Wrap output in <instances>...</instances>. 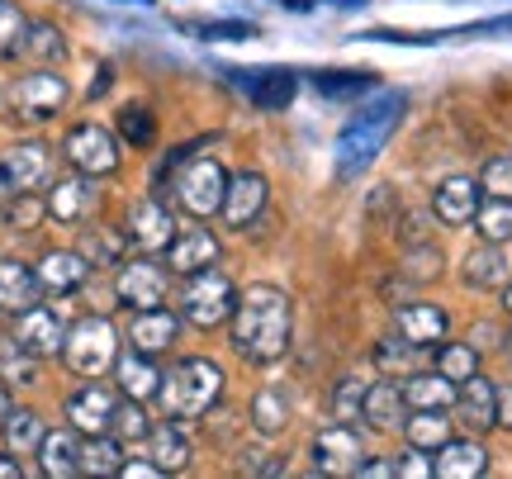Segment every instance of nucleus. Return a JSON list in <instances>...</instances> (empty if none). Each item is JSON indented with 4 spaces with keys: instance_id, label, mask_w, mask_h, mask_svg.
I'll return each mask as SVG.
<instances>
[{
    "instance_id": "obj_1",
    "label": "nucleus",
    "mask_w": 512,
    "mask_h": 479,
    "mask_svg": "<svg viewBox=\"0 0 512 479\" xmlns=\"http://www.w3.org/2000/svg\"><path fill=\"white\" fill-rule=\"evenodd\" d=\"M294 332V304L285 290L275 285H252L238 295L233 309V347L252 361V366H271L290 351Z\"/></svg>"
},
{
    "instance_id": "obj_2",
    "label": "nucleus",
    "mask_w": 512,
    "mask_h": 479,
    "mask_svg": "<svg viewBox=\"0 0 512 479\" xmlns=\"http://www.w3.org/2000/svg\"><path fill=\"white\" fill-rule=\"evenodd\" d=\"M157 399H162L166 418H176V423L204 418V413L223 399V370L214 366V361H204V356H190V361H181L171 375H162Z\"/></svg>"
},
{
    "instance_id": "obj_3",
    "label": "nucleus",
    "mask_w": 512,
    "mask_h": 479,
    "mask_svg": "<svg viewBox=\"0 0 512 479\" xmlns=\"http://www.w3.org/2000/svg\"><path fill=\"white\" fill-rule=\"evenodd\" d=\"M399 110H403V95H389L380 105H370L351 119L342 138H337V166H342V176H356V171H366L375 157L384 152L389 143V133L399 124Z\"/></svg>"
},
{
    "instance_id": "obj_4",
    "label": "nucleus",
    "mask_w": 512,
    "mask_h": 479,
    "mask_svg": "<svg viewBox=\"0 0 512 479\" xmlns=\"http://www.w3.org/2000/svg\"><path fill=\"white\" fill-rule=\"evenodd\" d=\"M233 309H238V290H233V280L223 276L219 266H204L195 276H185V285H181L185 323H195V328H223V323H233Z\"/></svg>"
},
{
    "instance_id": "obj_5",
    "label": "nucleus",
    "mask_w": 512,
    "mask_h": 479,
    "mask_svg": "<svg viewBox=\"0 0 512 479\" xmlns=\"http://www.w3.org/2000/svg\"><path fill=\"white\" fill-rule=\"evenodd\" d=\"M171 195H176V204H181L185 214H195V219H214V214H223L228 171H223L219 157H190V162L176 171Z\"/></svg>"
},
{
    "instance_id": "obj_6",
    "label": "nucleus",
    "mask_w": 512,
    "mask_h": 479,
    "mask_svg": "<svg viewBox=\"0 0 512 479\" xmlns=\"http://www.w3.org/2000/svg\"><path fill=\"white\" fill-rule=\"evenodd\" d=\"M62 356H67V366H72L76 375H86V380L114 370V361H119L114 323L110 318H95V314L81 318V323H72V328H67V342H62Z\"/></svg>"
},
{
    "instance_id": "obj_7",
    "label": "nucleus",
    "mask_w": 512,
    "mask_h": 479,
    "mask_svg": "<svg viewBox=\"0 0 512 479\" xmlns=\"http://www.w3.org/2000/svg\"><path fill=\"white\" fill-rule=\"evenodd\" d=\"M62 152H67V162H72L76 171H86V176H114L119 162H124V138L110 129H100V124H81V129L67 133Z\"/></svg>"
},
{
    "instance_id": "obj_8",
    "label": "nucleus",
    "mask_w": 512,
    "mask_h": 479,
    "mask_svg": "<svg viewBox=\"0 0 512 479\" xmlns=\"http://www.w3.org/2000/svg\"><path fill=\"white\" fill-rule=\"evenodd\" d=\"M166 290H171V276H166L162 261H152V252L133 261H119V280H114V295L124 309H162Z\"/></svg>"
},
{
    "instance_id": "obj_9",
    "label": "nucleus",
    "mask_w": 512,
    "mask_h": 479,
    "mask_svg": "<svg viewBox=\"0 0 512 479\" xmlns=\"http://www.w3.org/2000/svg\"><path fill=\"white\" fill-rule=\"evenodd\" d=\"M67 95H72V91H67V81L43 67V72L19 76V81H15V91H10V114H15V119H24V124H48V119H57V114H62Z\"/></svg>"
},
{
    "instance_id": "obj_10",
    "label": "nucleus",
    "mask_w": 512,
    "mask_h": 479,
    "mask_svg": "<svg viewBox=\"0 0 512 479\" xmlns=\"http://www.w3.org/2000/svg\"><path fill=\"white\" fill-rule=\"evenodd\" d=\"M361 456H366V446L351 423H332L313 437V470L318 475H356Z\"/></svg>"
},
{
    "instance_id": "obj_11",
    "label": "nucleus",
    "mask_w": 512,
    "mask_h": 479,
    "mask_svg": "<svg viewBox=\"0 0 512 479\" xmlns=\"http://www.w3.org/2000/svg\"><path fill=\"white\" fill-rule=\"evenodd\" d=\"M0 176H5V185L15 195H29V190L53 181V152L43 148V143H34V138L15 143V148L0 152Z\"/></svg>"
},
{
    "instance_id": "obj_12",
    "label": "nucleus",
    "mask_w": 512,
    "mask_h": 479,
    "mask_svg": "<svg viewBox=\"0 0 512 479\" xmlns=\"http://www.w3.org/2000/svg\"><path fill=\"white\" fill-rule=\"evenodd\" d=\"M479 204H484V185H479L475 176H446V181L432 190V214H437L446 228L475 223Z\"/></svg>"
},
{
    "instance_id": "obj_13",
    "label": "nucleus",
    "mask_w": 512,
    "mask_h": 479,
    "mask_svg": "<svg viewBox=\"0 0 512 479\" xmlns=\"http://www.w3.org/2000/svg\"><path fill=\"white\" fill-rule=\"evenodd\" d=\"M15 342L29 356H57L62 342H67V328H62V318L48 304H29V309L15 314Z\"/></svg>"
},
{
    "instance_id": "obj_14",
    "label": "nucleus",
    "mask_w": 512,
    "mask_h": 479,
    "mask_svg": "<svg viewBox=\"0 0 512 479\" xmlns=\"http://www.w3.org/2000/svg\"><path fill=\"white\" fill-rule=\"evenodd\" d=\"M266 195H271V185L261 171H238V176H228V195H223V223L228 228H252L261 219V209H266Z\"/></svg>"
},
{
    "instance_id": "obj_15",
    "label": "nucleus",
    "mask_w": 512,
    "mask_h": 479,
    "mask_svg": "<svg viewBox=\"0 0 512 479\" xmlns=\"http://www.w3.org/2000/svg\"><path fill=\"white\" fill-rule=\"evenodd\" d=\"M456 423L470 432V437H479V432H489V427H498V385L494 380H484V375H470L465 385H460L456 394Z\"/></svg>"
},
{
    "instance_id": "obj_16",
    "label": "nucleus",
    "mask_w": 512,
    "mask_h": 479,
    "mask_svg": "<svg viewBox=\"0 0 512 479\" xmlns=\"http://www.w3.org/2000/svg\"><path fill=\"white\" fill-rule=\"evenodd\" d=\"M128 242L138 247V252H166V242L176 238V223L166 214V204L157 200H133L128 204Z\"/></svg>"
},
{
    "instance_id": "obj_17",
    "label": "nucleus",
    "mask_w": 512,
    "mask_h": 479,
    "mask_svg": "<svg viewBox=\"0 0 512 479\" xmlns=\"http://www.w3.org/2000/svg\"><path fill=\"white\" fill-rule=\"evenodd\" d=\"M166 266L176 276H195L204 266H219V238L209 228H181L176 238L166 242Z\"/></svg>"
},
{
    "instance_id": "obj_18",
    "label": "nucleus",
    "mask_w": 512,
    "mask_h": 479,
    "mask_svg": "<svg viewBox=\"0 0 512 479\" xmlns=\"http://www.w3.org/2000/svg\"><path fill=\"white\" fill-rule=\"evenodd\" d=\"M394 332H403L408 342H418L422 351H437L451 332V318L437 304H399L394 309Z\"/></svg>"
},
{
    "instance_id": "obj_19",
    "label": "nucleus",
    "mask_w": 512,
    "mask_h": 479,
    "mask_svg": "<svg viewBox=\"0 0 512 479\" xmlns=\"http://www.w3.org/2000/svg\"><path fill=\"white\" fill-rule=\"evenodd\" d=\"M119 399H114V389L105 385H86L76 389L72 399H67V423L81 432V437H95V432H110V418Z\"/></svg>"
},
{
    "instance_id": "obj_20",
    "label": "nucleus",
    "mask_w": 512,
    "mask_h": 479,
    "mask_svg": "<svg viewBox=\"0 0 512 479\" xmlns=\"http://www.w3.org/2000/svg\"><path fill=\"white\" fill-rule=\"evenodd\" d=\"M38 271V285L48 290V295H72V290H81L86 285V276H91V261L81 257V247H57V252H43V261L34 266Z\"/></svg>"
},
{
    "instance_id": "obj_21",
    "label": "nucleus",
    "mask_w": 512,
    "mask_h": 479,
    "mask_svg": "<svg viewBox=\"0 0 512 479\" xmlns=\"http://www.w3.org/2000/svg\"><path fill=\"white\" fill-rule=\"evenodd\" d=\"M403 418H408V399H403V385L394 375H384L366 389V404H361V423H370L375 432H399Z\"/></svg>"
},
{
    "instance_id": "obj_22",
    "label": "nucleus",
    "mask_w": 512,
    "mask_h": 479,
    "mask_svg": "<svg viewBox=\"0 0 512 479\" xmlns=\"http://www.w3.org/2000/svg\"><path fill=\"white\" fill-rule=\"evenodd\" d=\"M432 475L437 479H479L489 475V451L475 442V437H451L432 456Z\"/></svg>"
},
{
    "instance_id": "obj_23",
    "label": "nucleus",
    "mask_w": 512,
    "mask_h": 479,
    "mask_svg": "<svg viewBox=\"0 0 512 479\" xmlns=\"http://www.w3.org/2000/svg\"><path fill=\"white\" fill-rule=\"evenodd\" d=\"M176 332H181V318L171 314V309H133V323H128V347L147 351V356H157L176 342Z\"/></svg>"
},
{
    "instance_id": "obj_24",
    "label": "nucleus",
    "mask_w": 512,
    "mask_h": 479,
    "mask_svg": "<svg viewBox=\"0 0 512 479\" xmlns=\"http://www.w3.org/2000/svg\"><path fill=\"white\" fill-rule=\"evenodd\" d=\"M95 185L86 171H76V176H67V181H57L53 190H48V214H53L57 223H86V214L95 209Z\"/></svg>"
},
{
    "instance_id": "obj_25",
    "label": "nucleus",
    "mask_w": 512,
    "mask_h": 479,
    "mask_svg": "<svg viewBox=\"0 0 512 479\" xmlns=\"http://www.w3.org/2000/svg\"><path fill=\"white\" fill-rule=\"evenodd\" d=\"M114 380L124 389V399H157V389H162V370L152 366V356L138 347L119 351V361H114Z\"/></svg>"
},
{
    "instance_id": "obj_26",
    "label": "nucleus",
    "mask_w": 512,
    "mask_h": 479,
    "mask_svg": "<svg viewBox=\"0 0 512 479\" xmlns=\"http://www.w3.org/2000/svg\"><path fill=\"white\" fill-rule=\"evenodd\" d=\"M38 470L48 479H72L81 475V432L72 423L62 427V432H48L43 446H38Z\"/></svg>"
},
{
    "instance_id": "obj_27",
    "label": "nucleus",
    "mask_w": 512,
    "mask_h": 479,
    "mask_svg": "<svg viewBox=\"0 0 512 479\" xmlns=\"http://www.w3.org/2000/svg\"><path fill=\"white\" fill-rule=\"evenodd\" d=\"M460 280L470 285V290H503L508 285V257H503V247L498 242H484L470 252V257L460 261Z\"/></svg>"
},
{
    "instance_id": "obj_28",
    "label": "nucleus",
    "mask_w": 512,
    "mask_h": 479,
    "mask_svg": "<svg viewBox=\"0 0 512 479\" xmlns=\"http://www.w3.org/2000/svg\"><path fill=\"white\" fill-rule=\"evenodd\" d=\"M456 394L460 385L456 380H446L437 366L432 370H413V375H403V399H408V413L413 408H456Z\"/></svg>"
},
{
    "instance_id": "obj_29",
    "label": "nucleus",
    "mask_w": 512,
    "mask_h": 479,
    "mask_svg": "<svg viewBox=\"0 0 512 479\" xmlns=\"http://www.w3.org/2000/svg\"><path fill=\"white\" fill-rule=\"evenodd\" d=\"M147 456L162 465L166 475H176V470H185L190 465V437L181 432V423L171 418V423H152V432H147Z\"/></svg>"
},
{
    "instance_id": "obj_30",
    "label": "nucleus",
    "mask_w": 512,
    "mask_h": 479,
    "mask_svg": "<svg viewBox=\"0 0 512 479\" xmlns=\"http://www.w3.org/2000/svg\"><path fill=\"white\" fill-rule=\"evenodd\" d=\"M38 271H29L24 261H0V314H19V309H29L38 304Z\"/></svg>"
},
{
    "instance_id": "obj_31",
    "label": "nucleus",
    "mask_w": 512,
    "mask_h": 479,
    "mask_svg": "<svg viewBox=\"0 0 512 479\" xmlns=\"http://www.w3.org/2000/svg\"><path fill=\"white\" fill-rule=\"evenodd\" d=\"M451 423L456 418H446V408H413L403 418V437H408V446H422V451L437 456L441 446L451 442Z\"/></svg>"
},
{
    "instance_id": "obj_32",
    "label": "nucleus",
    "mask_w": 512,
    "mask_h": 479,
    "mask_svg": "<svg viewBox=\"0 0 512 479\" xmlns=\"http://www.w3.org/2000/svg\"><path fill=\"white\" fill-rule=\"evenodd\" d=\"M124 470V446L114 432H95L81 442V475H119Z\"/></svg>"
},
{
    "instance_id": "obj_33",
    "label": "nucleus",
    "mask_w": 512,
    "mask_h": 479,
    "mask_svg": "<svg viewBox=\"0 0 512 479\" xmlns=\"http://www.w3.org/2000/svg\"><path fill=\"white\" fill-rule=\"evenodd\" d=\"M375 366L384 370V375H394V380H403V375H413V370H422V347L418 342H408L403 332H389L380 347H375Z\"/></svg>"
},
{
    "instance_id": "obj_34",
    "label": "nucleus",
    "mask_w": 512,
    "mask_h": 479,
    "mask_svg": "<svg viewBox=\"0 0 512 479\" xmlns=\"http://www.w3.org/2000/svg\"><path fill=\"white\" fill-rule=\"evenodd\" d=\"M0 427H5V446H10V456H38V446H43V437H48L43 418L29 413V408H15Z\"/></svg>"
},
{
    "instance_id": "obj_35",
    "label": "nucleus",
    "mask_w": 512,
    "mask_h": 479,
    "mask_svg": "<svg viewBox=\"0 0 512 479\" xmlns=\"http://www.w3.org/2000/svg\"><path fill=\"white\" fill-rule=\"evenodd\" d=\"M24 57H29V62H43V67L62 62V57H67V38H62V29H57V24H48V19L29 24V43H24Z\"/></svg>"
},
{
    "instance_id": "obj_36",
    "label": "nucleus",
    "mask_w": 512,
    "mask_h": 479,
    "mask_svg": "<svg viewBox=\"0 0 512 479\" xmlns=\"http://www.w3.org/2000/svg\"><path fill=\"white\" fill-rule=\"evenodd\" d=\"M475 233L484 242H512V200H498V195H489V200L479 204L475 214Z\"/></svg>"
},
{
    "instance_id": "obj_37",
    "label": "nucleus",
    "mask_w": 512,
    "mask_h": 479,
    "mask_svg": "<svg viewBox=\"0 0 512 479\" xmlns=\"http://www.w3.org/2000/svg\"><path fill=\"white\" fill-rule=\"evenodd\" d=\"M437 370L446 380L465 385L470 375H479V347L475 342H441L437 347Z\"/></svg>"
},
{
    "instance_id": "obj_38",
    "label": "nucleus",
    "mask_w": 512,
    "mask_h": 479,
    "mask_svg": "<svg viewBox=\"0 0 512 479\" xmlns=\"http://www.w3.org/2000/svg\"><path fill=\"white\" fill-rule=\"evenodd\" d=\"M24 43H29V19L19 15L15 0H0V57L5 62L24 57Z\"/></svg>"
},
{
    "instance_id": "obj_39",
    "label": "nucleus",
    "mask_w": 512,
    "mask_h": 479,
    "mask_svg": "<svg viewBox=\"0 0 512 479\" xmlns=\"http://www.w3.org/2000/svg\"><path fill=\"white\" fill-rule=\"evenodd\" d=\"M294 91H299L294 72H266V76H256L252 100L261 105V110H285V105L294 100Z\"/></svg>"
},
{
    "instance_id": "obj_40",
    "label": "nucleus",
    "mask_w": 512,
    "mask_h": 479,
    "mask_svg": "<svg viewBox=\"0 0 512 479\" xmlns=\"http://www.w3.org/2000/svg\"><path fill=\"white\" fill-rule=\"evenodd\" d=\"M110 432L119 437V442H147V432H152V418H147L143 399H124V404L114 408Z\"/></svg>"
},
{
    "instance_id": "obj_41",
    "label": "nucleus",
    "mask_w": 512,
    "mask_h": 479,
    "mask_svg": "<svg viewBox=\"0 0 512 479\" xmlns=\"http://www.w3.org/2000/svg\"><path fill=\"white\" fill-rule=\"evenodd\" d=\"M124 242L128 233H86L81 238V257L91 266H119L124 261Z\"/></svg>"
},
{
    "instance_id": "obj_42",
    "label": "nucleus",
    "mask_w": 512,
    "mask_h": 479,
    "mask_svg": "<svg viewBox=\"0 0 512 479\" xmlns=\"http://www.w3.org/2000/svg\"><path fill=\"white\" fill-rule=\"evenodd\" d=\"M0 380H10V385H34L38 370H34V356L19 347L15 337L0 347Z\"/></svg>"
},
{
    "instance_id": "obj_43",
    "label": "nucleus",
    "mask_w": 512,
    "mask_h": 479,
    "mask_svg": "<svg viewBox=\"0 0 512 479\" xmlns=\"http://www.w3.org/2000/svg\"><path fill=\"white\" fill-rule=\"evenodd\" d=\"M285 418H290V408H285V394H275V389H261L252 399V427H261V432H280L285 427Z\"/></svg>"
},
{
    "instance_id": "obj_44",
    "label": "nucleus",
    "mask_w": 512,
    "mask_h": 479,
    "mask_svg": "<svg viewBox=\"0 0 512 479\" xmlns=\"http://www.w3.org/2000/svg\"><path fill=\"white\" fill-rule=\"evenodd\" d=\"M366 380H356V375H347L342 385H337V394H332V418L337 423H356L361 418V404H366Z\"/></svg>"
},
{
    "instance_id": "obj_45",
    "label": "nucleus",
    "mask_w": 512,
    "mask_h": 479,
    "mask_svg": "<svg viewBox=\"0 0 512 479\" xmlns=\"http://www.w3.org/2000/svg\"><path fill=\"white\" fill-rule=\"evenodd\" d=\"M119 133H124L128 148H147L152 138H157V124H152V114L143 105H124L119 110Z\"/></svg>"
},
{
    "instance_id": "obj_46",
    "label": "nucleus",
    "mask_w": 512,
    "mask_h": 479,
    "mask_svg": "<svg viewBox=\"0 0 512 479\" xmlns=\"http://www.w3.org/2000/svg\"><path fill=\"white\" fill-rule=\"evenodd\" d=\"M318 91L323 95H361V91H375V76H366V72H328V76H318Z\"/></svg>"
},
{
    "instance_id": "obj_47",
    "label": "nucleus",
    "mask_w": 512,
    "mask_h": 479,
    "mask_svg": "<svg viewBox=\"0 0 512 479\" xmlns=\"http://www.w3.org/2000/svg\"><path fill=\"white\" fill-rule=\"evenodd\" d=\"M479 185H484V195L512 200V157H494V162H484V171H479Z\"/></svg>"
},
{
    "instance_id": "obj_48",
    "label": "nucleus",
    "mask_w": 512,
    "mask_h": 479,
    "mask_svg": "<svg viewBox=\"0 0 512 479\" xmlns=\"http://www.w3.org/2000/svg\"><path fill=\"white\" fill-rule=\"evenodd\" d=\"M43 214H48V200H38L34 190L29 195H10V209H5V219L15 223V228H34Z\"/></svg>"
},
{
    "instance_id": "obj_49",
    "label": "nucleus",
    "mask_w": 512,
    "mask_h": 479,
    "mask_svg": "<svg viewBox=\"0 0 512 479\" xmlns=\"http://www.w3.org/2000/svg\"><path fill=\"white\" fill-rule=\"evenodd\" d=\"M403 276H413V280H437V276H441V252H437V247H413V252L403 257Z\"/></svg>"
},
{
    "instance_id": "obj_50",
    "label": "nucleus",
    "mask_w": 512,
    "mask_h": 479,
    "mask_svg": "<svg viewBox=\"0 0 512 479\" xmlns=\"http://www.w3.org/2000/svg\"><path fill=\"white\" fill-rule=\"evenodd\" d=\"M432 451H422V446H408L403 451V461H394V475H403V479H427L432 475V461H427Z\"/></svg>"
},
{
    "instance_id": "obj_51",
    "label": "nucleus",
    "mask_w": 512,
    "mask_h": 479,
    "mask_svg": "<svg viewBox=\"0 0 512 479\" xmlns=\"http://www.w3.org/2000/svg\"><path fill=\"white\" fill-rule=\"evenodd\" d=\"M195 34H204V38H252L256 29L252 24H242V19H223V24H195Z\"/></svg>"
},
{
    "instance_id": "obj_52",
    "label": "nucleus",
    "mask_w": 512,
    "mask_h": 479,
    "mask_svg": "<svg viewBox=\"0 0 512 479\" xmlns=\"http://www.w3.org/2000/svg\"><path fill=\"white\" fill-rule=\"evenodd\" d=\"M119 475H133V479H162L166 470L157 461H124V470Z\"/></svg>"
},
{
    "instance_id": "obj_53",
    "label": "nucleus",
    "mask_w": 512,
    "mask_h": 479,
    "mask_svg": "<svg viewBox=\"0 0 512 479\" xmlns=\"http://www.w3.org/2000/svg\"><path fill=\"white\" fill-rule=\"evenodd\" d=\"M498 427L512 432V385H498Z\"/></svg>"
},
{
    "instance_id": "obj_54",
    "label": "nucleus",
    "mask_w": 512,
    "mask_h": 479,
    "mask_svg": "<svg viewBox=\"0 0 512 479\" xmlns=\"http://www.w3.org/2000/svg\"><path fill=\"white\" fill-rule=\"evenodd\" d=\"M361 479H389L394 475V461H361V470H356Z\"/></svg>"
},
{
    "instance_id": "obj_55",
    "label": "nucleus",
    "mask_w": 512,
    "mask_h": 479,
    "mask_svg": "<svg viewBox=\"0 0 512 479\" xmlns=\"http://www.w3.org/2000/svg\"><path fill=\"white\" fill-rule=\"evenodd\" d=\"M19 475H24V465L10 461V456H0V479H19Z\"/></svg>"
},
{
    "instance_id": "obj_56",
    "label": "nucleus",
    "mask_w": 512,
    "mask_h": 479,
    "mask_svg": "<svg viewBox=\"0 0 512 479\" xmlns=\"http://www.w3.org/2000/svg\"><path fill=\"white\" fill-rule=\"evenodd\" d=\"M15 413V404H10V389H5V380H0V423Z\"/></svg>"
},
{
    "instance_id": "obj_57",
    "label": "nucleus",
    "mask_w": 512,
    "mask_h": 479,
    "mask_svg": "<svg viewBox=\"0 0 512 479\" xmlns=\"http://www.w3.org/2000/svg\"><path fill=\"white\" fill-rule=\"evenodd\" d=\"M503 309H508V318H512V280L503 285Z\"/></svg>"
},
{
    "instance_id": "obj_58",
    "label": "nucleus",
    "mask_w": 512,
    "mask_h": 479,
    "mask_svg": "<svg viewBox=\"0 0 512 479\" xmlns=\"http://www.w3.org/2000/svg\"><path fill=\"white\" fill-rule=\"evenodd\" d=\"M10 195H15V190H10V185H5V176H0V204L10 200Z\"/></svg>"
},
{
    "instance_id": "obj_59",
    "label": "nucleus",
    "mask_w": 512,
    "mask_h": 479,
    "mask_svg": "<svg viewBox=\"0 0 512 479\" xmlns=\"http://www.w3.org/2000/svg\"><path fill=\"white\" fill-rule=\"evenodd\" d=\"M285 5H290V10H294V5H299V10H304V5H313V0H285Z\"/></svg>"
},
{
    "instance_id": "obj_60",
    "label": "nucleus",
    "mask_w": 512,
    "mask_h": 479,
    "mask_svg": "<svg viewBox=\"0 0 512 479\" xmlns=\"http://www.w3.org/2000/svg\"><path fill=\"white\" fill-rule=\"evenodd\" d=\"M508 356H512V332H508Z\"/></svg>"
}]
</instances>
